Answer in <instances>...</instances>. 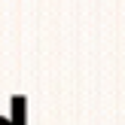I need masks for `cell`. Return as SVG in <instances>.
I'll return each mask as SVG.
<instances>
[{
	"mask_svg": "<svg viewBox=\"0 0 125 125\" xmlns=\"http://www.w3.org/2000/svg\"><path fill=\"white\" fill-rule=\"evenodd\" d=\"M0 125H12V119H3V116H0Z\"/></svg>",
	"mask_w": 125,
	"mask_h": 125,
	"instance_id": "6da1fadb",
	"label": "cell"
}]
</instances>
